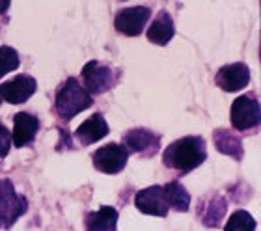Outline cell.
<instances>
[{
    "instance_id": "9c48e42d",
    "label": "cell",
    "mask_w": 261,
    "mask_h": 231,
    "mask_svg": "<svg viewBox=\"0 0 261 231\" xmlns=\"http://www.w3.org/2000/svg\"><path fill=\"white\" fill-rule=\"evenodd\" d=\"M250 82V71L245 64L224 65L217 73V84L224 92H239Z\"/></svg>"
},
{
    "instance_id": "ba28073f",
    "label": "cell",
    "mask_w": 261,
    "mask_h": 231,
    "mask_svg": "<svg viewBox=\"0 0 261 231\" xmlns=\"http://www.w3.org/2000/svg\"><path fill=\"white\" fill-rule=\"evenodd\" d=\"M82 79L88 93H105L112 86V69L99 62H90L82 69Z\"/></svg>"
},
{
    "instance_id": "2e32d148",
    "label": "cell",
    "mask_w": 261,
    "mask_h": 231,
    "mask_svg": "<svg viewBox=\"0 0 261 231\" xmlns=\"http://www.w3.org/2000/svg\"><path fill=\"white\" fill-rule=\"evenodd\" d=\"M164 199H166V205L172 207L175 211H187L189 209V203H191V198H189V192L181 187L179 183H168L166 187H163Z\"/></svg>"
},
{
    "instance_id": "30bf717a",
    "label": "cell",
    "mask_w": 261,
    "mask_h": 231,
    "mask_svg": "<svg viewBox=\"0 0 261 231\" xmlns=\"http://www.w3.org/2000/svg\"><path fill=\"white\" fill-rule=\"evenodd\" d=\"M135 203L142 213L155 216H166L170 209L166 205V199H164L163 187H149L146 190H140L136 194Z\"/></svg>"
},
{
    "instance_id": "7a4b0ae2",
    "label": "cell",
    "mask_w": 261,
    "mask_h": 231,
    "mask_svg": "<svg viewBox=\"0 0 261 231\" xmlns=\"http://www.w3.org/2000/svg\"><path fill=\"white\" fill-rule=\"evenodd\" d=\"M90 107H92L90 93L76 82V79H67V82L56 95V114L67 121Z\"/></svg>"
},
{
    "instance_id": "44dd1931",
    "label": "cell",
    "mask_w": 261,
    "mask_h": 231,
    "mask_svg": "<svg viewBox=\"0 0 261 231\" xmlns=\"http://www.w3.org/2000/svg\"><path fill=\"white\" fill-rule=\"evenodd\" d=\"M8 8H10V2L8 0H0V13H4Z\"/></svg>"
},
{
    "instance_id": "4fadbf2b",
    "label": "cell",
    "mask_w": 261,
    "mask_h": 231,
    "mask_svg": "<svg viewBox=\"0 0 261 231\" xmlns=\"http://www.w3.org/2000/svg\"><path fill=\"white\" fill-rule=\"evenodd\" d=\"M174 36V22H172V17L166 13V11H161L157 15V19L153 21V24L147 30V39L151 43L157 45H166Z\"/></svg>"
},
{
    "instance_id": "6da1fadb",
    "label": "cell",
    "mask_w": 261,
    "mask_h": 231,
    "mask_svg": "<svg viewBox=\"0 0 261 231\" xmlns=\"http://www.w3.org/2000/svg\"><path fill=\"white\" fill-rule=\"evenodd\" d=\"M205 142L198 136H189L170 144L164 151L163 161L168 168L179 172H191L205 161Z\"/></svg>"
},
{
    "instance_id": "ffe728a7",
    "label": "cell",
    "mask_w": 261,
    "mask_h": 231,
    "mask_svg": "<svg viewBox=\"0 0 261 231\" xmlns=\"http://www.w3.org/2000/svg\"><path fill=\"white\" fill-rule=\"evenodd\" d=\"M10 144H11V136L8 133L4 125L0 123V157L8 155V151H10Z\"/></svg>"
},
{
    "instance_id": "8fae6325",
    "label": "cell",
    "mask_w": 261,
    "mask_h": 231,
    "mask_svg": "<svg viewBox=\"0 0 261 231\" xmlns=\"http://www.w3.org/2000/svg\"><path fill=\"white\" fill-rule=\"evenodd\" d=\"M107 135H109V125L101 114H93L92 118H88L75 133V136L82 145L95 144L97 140L105 138Z\"/></svg>"
},
{
    "instance_id": "3957f363",
    "label": "cell",
    "mask_w": 261,
    "mask_h": 231,
    "mask_svg": "<svg viewBox=\"0 0 261 231\" xmlns=\"http://www.w3.org/2000/svg\"><path fill=\"white\" fill-rule=\"evenodd\" d=\"M231 123L237 131H248L257 127L261 119V112H259V105H257L256 99L252 97H239L235 99V102L231 105Z\"/></svg>"
},
{
    "instance_id": "277c9868",
    "label": "cell",
    "mask_w": 261,
    "mask_h": 231,
    "mask_svg": "<svg viewBox=\"0 0 261 231\" xmlns=\"http://www.w3.org/2000/svg\"><path fill=\"white\" fill-rule=\"evenodd\" d=\"M27 209V201L19 198L10 181L0 183V226L8 227Z\"/></svg>"
},
{
    "instance_id": "8992f818",
    "label": "cell",
    "mask_w": 261,
    "mask_h": 231,
    "mask_svg": "<svg viewBox=\"0 0 261 231\" xmlns=\"http://www.w3.org/2000/svg\"><path fill=\"white\" fill-rule=\"evenodd\" d=\"M151 15L149 8H142V6H135V8H125L116 15L114 27L118 32L125 34L135 38L138 34H142L144 27H146L147 19Z\"/></svg>"
},
{
    "instance_id": "5b68a950",
    "label": "cell",
    "mask_w": 261,
    "mask_h": 231,
    "mask_svg": "<svg viewBox=\"0 0 261 231\" xmlns=\"http://www.w3.org/2000/svg\"><path fill=\"white\" fill-rule=\"evenodd\" d=\"M129 153L123 145L120 144H109L95 151L93 155V164L99 172L103 173H118L121 172L127 164Z\"/></svg>"
},
{
    "instance_id": "ac0fdd59",
    "label": "cell",
    "mask_w": 261,
    "mask_h": 231,
    "mask_svg": "<svg viewBox=\"0 0 261 231\" xmlns=\"http://www.w3.org/2000/svg\"><path fill=\"white\" fill-rule=\"evenodd\" d=\"M254 229H256V220L246 211H235L233 215L229 216L226 227H224V231H254Z\"/></svg>"
},
{
    "instance_id": "7c38bea8",
    "label": "cell",
    "mask_w": 261,
    "mask_h": 231,
    "mask_svg": "<svg viewBox=\"0 0 261 231\" xmlns=\"http://www.w3.org/2000/svg\"><path fill=\"white\" fill-rule=\"evenodd\" d=\"M15 127H13V144L17 147H24L34 140L39 129V121L27 112H19L15 116Z\"/></svg>"
},
{
    "instance_id": "52a82bcc",
    "label": "cell",
    "mask_w": 261,
    "mask_h": 231,
    "mask_svg": "<svg viewBox=\"0 0 261 231\" xmlns=\"http://www.w3.org/2000/svg\"><path fill=\"white\" fill-rule=\"evenodd\" d=\"M36 88H38V84H36L32 76L19 75L0 86V99L11 102V105H21V102L28 101L32 97Z\"/></svg>"
},
{
    "instance_id": "9a60e30c",
    "label": "cell",
    "mask_w": 261,
    "mask_h": 231,
    "mask_svg": "<svg viewBox=\"0 0 261 231\" xmlns=\"http://www.w3.org/2000/svg\"><path fill=\"white\" fill-rule=\"evenodd\" d=\"M125 144L133 151H151L159 147V138L146 129H135L125 135Z\"/></svg>"
},
{
    "instance_id": "d6986e66",
    "label": "cell",
    "mask_w": 261,
    "mask_h": 231,
    "mask_svg": "<svg viewBox=\"0 0 261 231\" xmlns=\"http://www.w3.org/2000/svg\"><path fill=\"white\" fill-rule=\"evenodd\" d=\"M19 67V54L15 48L11 47H0V76Z\"/></svg>"
},
{
    "instance_id": "e0dca14e",
    "label": "cell",
    "mask_w": 261,
    "mask_h": 231,
    "mask_svg": "<svg viewBox=\"0 0 261 231\" xmlns=\"http://www.w3.org/2000/svg\"><path fill=\"white\" fill-rule=\"evenodd\" d=\"M215 145L222 153H226V155H235L237 159H241L243 147H241L239 138L231 136L228 131H218V133H215Z\"/></svg>"
},
{
    "instance_id": "5bb4252c",
    "label": "cell",
    "mask_w": 261,
    "mask_h": 231,
    "mask_svg": "<svg viewBox=\"0 0 261 231\" xmlns=\"http://www.w3.org/2000/svg\"><path fill=\"white\" fill-rule=\"evenodd\" d=\"M118 222V213L112 207H101L95 213H90L86 218L88 231H114Z\"/></svg>"
}]
</instances>
